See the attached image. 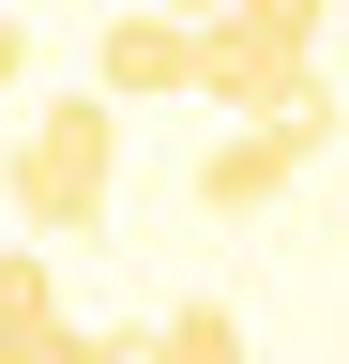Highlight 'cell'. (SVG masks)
<instances>
[{"instance_id": "5b68a950", "label": "cell", "mask_w": 349, "mask_h": 364, "mask_svg": "<svg viewBox=\"0 0 349 364\" xmlns=\"http://www.w3.org/2000/svg\"><path fill=\"white\" fill-rule=\"evenodd\" d=\"M0 334H46V349H76V318H61V273H46V243H0Z\"/></svg>"}, {"instance_id": "3957f363", "label": "cell", "mask_w": 349, "mask_h": 364, "mask_svg": "<svg viewBox=\"0 0 349 364\" xmlns=\"http://www.w3.org/2000/svg\"><path fill=\"white\" fill-rule=\"evenodd\" d=\"M334 136H349V107H334V91H319L304 122H243V136H198V213H274L289 182L334 152Z\"/></svg>"}, {"instance_id": "7a4b0ae2", "label": "cell", "mask_w": 349, "mask_h": 364, "mask_svg": "<svg viewBox=\"0 0 349 364\" xmlns=\"http://www.w3.org/2000/svg\"><path fill=\"white\" fill-rule=\"evenodd\" d=\"M319 0H243V16H198V107H228L243 122H304L319 107Z\"/></svg>"}, {"instance_id": "52a82bcc", "label": "cell", "mask_w": 349, "mask_h": 364, "mask_svg": "<svg viewBox=\"0 0 349 364\" xmlns=\"http://www.w3.org/2000/svg\"><path fill=\"white\" fill-rule=\"evenodd\" d=\"M61 364H152V334H76Z\"/></svg>"}, {"instance_id": "277c9868", "label": "cell", "mask_w": 349, "mask_h": 364, "mask_svg": "<svg viewBox=\"0 0 349 364\" xmlns=\"http://www.w3.org/2000/svg\"><path fill=\"white\" fill-rule=\"evenodd\" d=\"M92 91H107V107L198 91V16H107V31H92Z\"/></svg>"}, {"instance_id": "8992f818", "label": "cell", "mask_w": 349, "mask_h": 364, "mask_svg": "<svg viewBox=\"0 0 349 364\" xmlns=\"http://www.w3.org/2000/svg\"><path fill=\"white\" fill-rule=\"evenodd\" d=\"M152 364H243V304H228V289L167 304V318H152Z\"/></svg>"}, {"instance_id": "6da1fadb", "label": "cell", "mask_w": 349, "mask_h": 364, "mask_svg": "<svg viewBox=\"0 0 349 364\" xmlns=\"http://www.w3.org/2000/svg\"><path fill=\"white\" fill-rule=\"evenodd\" d=\"M16 228L31 243H92L107 228V198H122V107L107 91H46V107L16 122Z\"/></svg>"}, {"instance_id": "ba28073f", "label": "cell", "mask_w": 349, "mask_h": 364, "mask_svg": "<svg viewBox=\"0 0 349 364\" xmlns=\"http://www.w3.org/2000/svg\"><path fill=\"white\" fill-rule=\"evenodd\" d=\"M16 76H31V16L0 0V91H16Z\"/></svg>"}]
</instances>
